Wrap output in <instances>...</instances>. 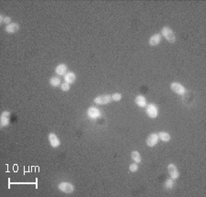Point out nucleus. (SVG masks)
I'll use <instances>...</instances> for the list:
<instances>
[{"label":"nucleus","mask_w":206,"mask_h":197,"mask_svg":"<svg viewBox=\"0 0 206 197\" xmlns=\"http://www.w3.org/2000/svg\"><path fill=\"white\" fill-rule=\"evenodd\" d=\"M64 80H65V82H67V83H72V82H75V80H76V75H75V74L74 73H72V72H68L65 75H64Z\"/></svg>","instance_id":"obj_15"},{"label":"nucleus","mask_w":206,"mask_h":197,"mask_svg":"<svg viewBox=\"0 0 206 197\" xmlns=\"http://www.w3.org/2000/svg\"><path fill=\"white\" fill-rule=\"evenodd\" d=\"M161 33H162V35L164 36V38L167 39L169 42H171V43H174V42H175V40H176V36H175L173 30H172L171 28H169V27H167V26L163 27L162 30H161Z\"/></svg>","instance_id":"obj_1"},{"label":"nucleus","mask_w":206,"mask_h":197,"mask_svg":"<svg viewBox=\"0 0 206 197\" xmlns=\"http://www.w3.org/2000/svg\"><path fill=\"white\" fill-rule=\"evenodd\" d=\"M58 187H59L60 191H62L65 194H71L74 191V186L71 183H67V182L61 183Z\"/></svg>","instance_id":"obj_2"},{"label":"nucleus","mask_w":206,"mask_h":197,"mask_svg":"<svg viewBox=\"0 0 206 197\" xmlns=\"http://www.w3.org/2000/svg\"><path fill=\"white\" fill-rule=\"evenodd\" d=\"M9 115H10V113L7 112V111H5V112L2 113V115H1V123H0L1 127H6L9 124Z\"/></svg>","instance_id":"obj_12"},{"label":"nucleus","mask_w":206,"mask_h":197,"mask_svg":"<svg viewBox=\"0 0 206 197\" xmlns=\"http://www.w3.org/2000/svg\"><path fill=\"white\" fill-rule=\"evenodd\" d=\"M171 89L172 90V92L178 94H184L186 93V88L182 86L180 82H172L171 84Z\"/></svg>","instance_id":"obj_4"},{"label":"nucleus","mask_w":206,"mask_h":197,"mask_svg":"<svg viewBox=\"0 0 206 197\" xmlns=\"http://www.w3.org/2000/svg\"><path fill=\"white\" fill-rule=\"evenodd\" d=\"M131 158H132V159L136 162V163H139V162H141V155H140V153L138 152V151H132V153H131Z\"/></svg>","instance_id":"obj_17"},{"label":"nucleus","mask_w":206,"mask_h":197,"mask_svg":"<svg viewBox=\"0 0 206 197\" xmlns=\"http://www.w3.org/2000/svg\"><path fill=\"white\" fill-rule=\"evenodd\" d=\"M50 85H52L54 87H57L61 84V79L57 77V76H52L50 80Z\"/></svg>","instance_id":"obj_18"},{"label":"nucleus","mask_w":206,"mask_h":197,"mask_svg":"<svg viewBox=\"0 0 206 197\" xmlns=\"http://www.w3.org/2000/svg\"><path fill=\"white\" fill-rule=\"evenodd\" d=\"M87 115H88L89 118H91V119H96L101 116V112L96 107H90L87 110Z\"/></svg>","instance_id":"obj_8"},{"label":"nucleus","mask_w":206,"mask_h":197,"mask_svg":"<svg viewBox=\"0 0 206 197\" xmlns=\"http://www.w3.org/2000/svg\"><path fill=\"white\" fill-rule=\"evenodd\" d=\"M158 135H159V138H160L162 141H164V142H169V141L171 140V139H172L171 135H170L169 133H167V132H164V131L160 132Z\"/></svg>","instance_id":"obj_16"},{"label":"nucleus","mask_w":206,"mask_h":197,"mask_svg":"<svg viewBox=\"0 0 206 197\" xmlns=\"http://www.w3.org/2000/svg\"><path fill=\"white\" fill-rule=\"evenodd\" d=\"M165 187L167 188V189H169V190H171L172 189L173 187H174V181H173V179L171 178V179H168V180H166V182H165Z\"/></svg>","instance_id":"obj_19"},{"label":"nucleus","mask_w":206,"mask_h":197,"mask_svg":"<svg viewBox=\"0 0 206 197\" xmlns=\"http://www.w3.org/2000/svg\"><path fill=\"white\" fill-rule=\"evenodd\" d=\"M121 99H122V94H119V93H115V94H112V100L118 102V101H120Z\"/></svg>","instance_id":"obj_20"},{"label":"nucleus","mask_w":206,"mask_h":197,"mask_svg":"<svg viewBox=\"0 0 206 197\" xmlns=\"http://www.w3.org/2000/svg\"><path fill=\"white\" fill-rule=\"evenodd\" d=\"M49 141H50V144L52 148H58L61 144L60 139H58V137L54 133H50L49 135Z\"/></svg>","instance_id":"obj_9"},{"label":"nucleus","mask_w":206,"mask_h":197,"mask_svg":"<svg viewBox=\"0 0 206 197\" xmlns=\"http://www.w3.org/2000/svg\"><path fill=\"white\" fill-rule=\"evenodd\" d=\"M4 19H5V18L1 15V16H0V22H1V23H4Z\"/></svg>","instance_id":"obj_24"},{"label":"nucleus","mask_w":206,"mask_h":197,"mask_svg":"<svg viewBox=\"0 0 206 197\" xmlns=\"http://www.w3.org/2000/svg\"><path fill=\"white\" fill-rule=\"evenodd\" d=\"M159 139H160V138L157 133H151L147 139V145L148 147H154L155 145L158 144Z\"/></svg>","instance_id":"obj_6"},{"label":"nucleus","mask_w":206,"mask_h":197,"mask_svg":"<svg viewBox=\"0 0 206 197\" xmlns=\"http://www.w3.org/2000/svg\"><path fill=\"white\" fill-rule=\"evenodd\" d=\"M135 103L137 104L138 107H145L147 106V100H146L145 96H143V95H141V94L137 95V97L135 98Z\"/></svg>","instance_id":"obj_14"},{"label":"nucleus","mask_w":206,"mask_h":197,"mask_svg":"<svg viewBox=\"0 0 206 197\" xmlns=\"http://www.w3.org/2000/svg\"><path fill=\"white\" fill-rule=\"evenodd\" d=\"M168 171H169V173H170L171 177L173 180H176V179L179 178V176H180L179 170L177 169V167L173 163H170L168 165Z\"/></svg>","instance_id":"obj_7"},{"label":"nucleus","mask_w":206,"mask_h":197,"mask_svg":"<svg viewBox=\"0 0 206 197\" xmlns=\"http://www.w3.org/2000/svg\"><path fill=\"white\" fill-rule=\"evenodd\" d=\"M112 96L110 94H103L95 98L94 102L97 105H107L111 102Z\"/></svg>","instance_id":"obj_3"},{"label":"nucleus","mask_w":206,"mask_h":197,"mask_svg":"<svg viewBox=\"0 0 206 197\" xmlns=\"http://www.w3.org/2000/svg\"><path fill=\"white\" fill-rule=\"evenodd\" d=\"M160 41H161V34L156 33L149 38L148 43L150 46H157L160 43Z\"/></svg>","instance_id":"obj_10"},{"label":"nucleus","mask_w":206,"mask_h":197,"mask_svg":"<svg viewBox=\"0 0 206 197\" xmlns=\"http://www.w3.org/2000/svg\"><path fill=\"white\" fill-rule=\"evenodd\" d=\"M137 170H138V165L137 163H132L129 165V171L131 172H136Z\"/></svg>","instance_id":"obj_21"},{"label":"nucleus","mask_w":206,"mask_h":197,"mask_svg":"<svg viewBox=\"0 0 206 197\" xmlns=\"http://www.w3.org/2000/svg\"><path fill=\"white\" fill-rule=\"evenodd\" d=\"M10 21H11V18L9 17H6L5 19H4V23L6 24V25H9L10 24Z\"/></svg>","instance_id":"obj_23"},{"label":"nucleus","mask_w":206,"mask_h":197,"mask_svg":"<svg viewBox=\"0 0 206 197\" xmlns=\"http://www.w3.org/2000/svg\"><path fill=\"white\" fill-rule=\"evenodd\" d=\"M6 31L7 33H15L17 32L18 30H19V25L18 23H10L9 25H6Z\"/></svg>","instance_id":"obj_13"},{"label":"nucleus","mask_w":206,"mask_h":197,"mask_svg":"<svg viewBox=\"0 0 206 197\" xmlns=\"http://www.w3.org/2000/svg\"><path fill=\"white\" fill-rule=\"evenodd\" d=\"M61 89H62L63 91L67 92V91L70 90V84L67 83V82H63V83H62V84H61Z\"/></svg>","instance_id":"obj_22"},{"label":"nucleus","mask_w":206,"mask_h":197,"mask_svg":"<svg viewBox=\"0 0 206 197\" xmlns=\"http://www.w3.org/2000/svg\"><path fill=\"white\" fill-rule=\"evenodd\" d=\"M67 65L64 64V63H61L59 64L56 68H55V73L60 75V76H63V75H65L67 74Z\"/></svg>","instance_id":"obj_11"},{"label":"nucleus","mask_w":206,"mask_h":197,"mask_svg":"<svg viewBox=\"0 0 206 197\" xmlns=\"http://www.w3.org/2000/svg\"><path fill=\"white\" fill-rule=\"evenodd\" d=\"M147 114L149 118H156L158 117V114H159V111H158V108L155 105L153 104H149L147 106Z\"/></svg>","instance_id":"obj_5"}]
</instances>
